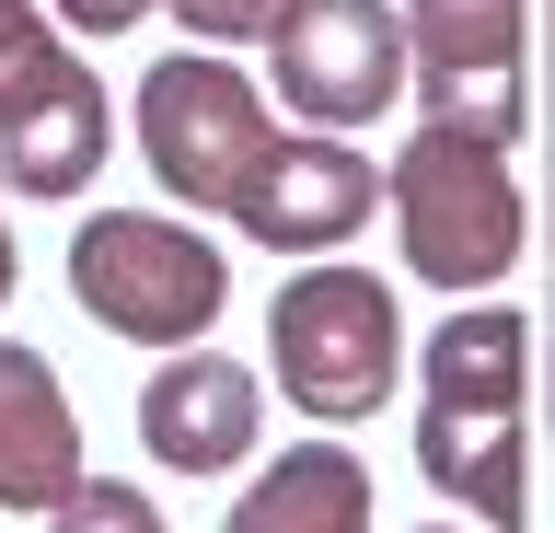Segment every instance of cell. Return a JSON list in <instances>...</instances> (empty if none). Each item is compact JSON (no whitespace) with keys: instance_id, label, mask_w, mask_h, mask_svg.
Returning a JSON list of instances; mask_svg holds the SVG:
<instances>
[{"instance_id":"6da1fadb","label":"cell","mask_w":555,"mask_h":533,"mask_svg":"<svg viewBox=\"0 0 555 533\" xmlns=\"http://www.w3.org/2000/svg\"><path fill=\"white\" fill-rule=\"evenodd\" d=\"M139 151H151L163 198L220 210L232 232H255L278 255H336L382 210V186H371L359 151L347 140H289L267 116V93L232 59H208V47L151 59V81H139Z\"/></svg>"},{"instance_id":"7a4b0ae2","label":"cell","mask_w":555,"mask_h":533,"mask_svg":"<svg viewBox=\"0 0 555 533\" xmlns=\"http://www.w3.org/2000/svg\"><path fill=\"white\" fill-rule=\"evenodd\" d=\"M416 464L428 487L463 498L475 522L520 533L532 522V453H520V406H532V314L509 302H475L451 314L416 359Z\"/></svg>"},{"instance_id":"3957f363","label":"cell","mask_w":555,"mask_h":533,"mask_svg":"<svg viewBox=\"0 0 555 533\" xmlns=\"http://www.w3.org/2000/svg\"><path fill=\"white\" fill-rule=\"evenodd\" d=\"M116 151V105H104L93 59L47 24L35 0H0V186L12 198H81Z\"/></svg>"},{"instance_id":"277c9868","label":"cell","mask_w":555,"mask_h":533,"mask_svg":"<svg viewBox=\"0 0 555 533\" xmlns=\"http://www.w3.org/2000/svg\"><path fill=\"white\" fill-rule=\"evenodd\" d=\"M393 232H405V267L428 290H486L520 267V186H509V151L475 140V128H451L428 116L393 163Z\"/></svg>"},{"instance_id":"5b68a950","label":"cell","mask_w":555,"mask_h":533,"mask_svg":"<svg viewBox=\"0 0 555 533\" xmlns=\"http://www.w3.org/2000/svg\"><path fill=\"white\" fill-rule=\"evenodd\" d=\"M69 290H81V314L104 337H139V348H197L220 302H232V267L208 232L163 210H93L69 232Z\"/></svg>"},{"instance_id":"8992f818","label":"cell","mask_w":555,"mask_h":533,"mask_svg":"<svg viewBox=\"0 0 555 533\" xmlns=\"http://www.w3.org/2000/svg\"><path fill=\"white\" fill-rule=\"evenodd\" d=\"M267 348H278V394L301 418L347 429V418H371L393 394V371H405V314H393V290L371 267H301L267 302Z\"/></svg>"},{"instance_id":"52a82bcc","label":"cell","mask_w":555,"mask_h":533,"mask_svg":"<svg viewBox=\"0 0 555 533\" xmlns=\"http://www.w3.org/2000/svg\"><path fill=\"white\" fill-rule=\"evenodd\" d=\"M267 47H278V93H289V116H324V128L382 116L393 93H405V71H416L393 0H278Z\"/></svg>"},{"instance_id":"ba28073f","label":"cell","mask_w":555,"mask_h":533,"mask_svg":"<svg viewBox=\"0 0 555 533\" xmlns=\"http://www.w3.org/2000/svg\"><path fill=\"white\" fill-rule=\"evenodd\" d=\"M405 47H416V93L428 116L475 128V140L509 151L520 140V59H532V24L520 0H405Z\"/></svg>"},{"instance_id":"9c48e42d","label":"cell","mask_w":555,"mask_h":533,"mask_svg":"<svg viewBox=\"0 0 555 533\" xmlns=\"http://www.w3.org/2000/svg\"><path fill=\"white\" fill-rule=\"evenodd\" d=\"M255 429H267V394L220 348H173L163 371L139 383V441H151V464H173V475H232V464L255 453Z\"/></svg>"},{"instance_id":"30bf717a","label":"cell","mask_w":555,"mask_h":533,"mask_svg":"<svg viewBox=\"0 0 555 533\" xmlns=\"http://www.w3.org/2000/svg\"><path fill=\"white\" fill-rule=\"evenodd\" d=\"M93 464H81V418H69L59 371L24 348V337H0V510H59Z\"/></svg>"},{"instance_id":"8fae6325","label":"cell","mask_w":555,"mask_h":533,"mask_svg":"<svg viewBox=\"0 0 555 533\" xmlns=\"http://www.w3.org/2000/svg\"><path fill=\"white\" fill-rule=\"evenodd\" d=\"M220 533H371V464L336 453V441H301L232 498Z\"/></svg>"},{"instance_id":"7c38bea8","label":"cell","mask_w":555,"mask_h":533,"mask_svg":"<svg viewBox=\"0 0 555 533\" xmlns=\"http://www.w3.org/2000/svg\"><path fill=\"white\" fill-rule=\"evenodd\" d=\"M47 522H59V533H163V510H151L139 487H116V475H81Z\"/></svg>"},{"instance_id":"4fadbf2b","label":"cell","mask_w":555,"mask_h":533,"mask_svg":"<svg viewBox=\"0 0 555 533\" xmlns=\"http://www.w3.org/2000/svg\"><path fill=\"white\" fill-rule=\"evenodd\" d=\"M173 12H185V36H208V47H243V36L278 24V0H173Z\"/></svg>"},{"instance_id":"5bb4252c","label":"cell","mask_w":555,"mask_h":533,"mask_svg":"<svg viewBox=\"0 0 555 533\" xmlns=\"http://www.w3.org/2000/svg\"><path fill=\"white\" fill-rule=\"evenodd\" d=\"M139 12H151V0H59V24H69V36H128Z\"/></svg>"},{"instance_id":"9a60e30c","label":"cell","mask_w":555,"mask_h":533,"mask_svg":"<svg viewBox=\"0 0 555 533\" xmlns=\"http://www.w3.org/2000/svg\"><path fill=\"white\" fill-rule=\"evenodd\" d=\"M12 279H24V255H12V210H0V302H12Z\"/></svg>"},{"instance_id":"2e32d148","label":"cell","mask_w":555,"mask_h":533,"mask_svg":"<svg viewBox=\"0 0 555 533\" xmlns=\"http://www.w3.org/2000/svg\"><path fill=\"white\" fill-rule=\"evenodd\" d=\"M428 533H451V522H428Z\"/></svg>"}]
</instances>
